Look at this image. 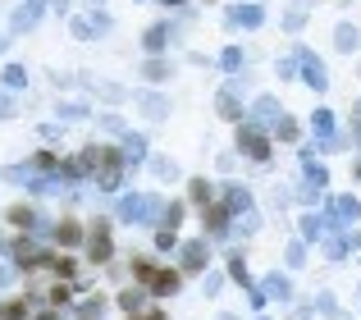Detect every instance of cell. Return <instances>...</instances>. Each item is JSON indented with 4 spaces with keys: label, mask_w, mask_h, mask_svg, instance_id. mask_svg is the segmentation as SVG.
Wrapping results in <instances>:
<instances>
[{
    "label": "cell",
    "mask_w": 361,
    "mask_h": 320,
    "mask_svg": "<svg viewBox=\"0 0 361 320\" xmlns=\"http://www.w3.org/2000/svg\"><path fill=\"white\" fill-rule=\"evenodd\" d=\"M23 82H27V73L18 69V64H9L5 69V87H23Z\"/></svg>",
    "instance_id": "3"
},
{
    "label": "cell",
    "mask_w": 361,
    "mask_h": 320,
    "mask_svg": "<svg viewBox=\"0 0 361 320\" xmlns=\"http://www.w3.org/2000/svg\"><path fill=\"white\" fill-rule=\"evenodd\" d=\"M55 238H60V242H69V247H73V242L82 238V229H78L73 220H60V229H55Z\"/></svg>",
    "instance_id": "2"
},
{
    "label": "cell",
    "mask_w": 361,
    "mask_h": 320,
    "mask_svg": "<svg viewBox=\"0 0 361 320\" xmlns=\"http://www.w3.org/2000/svg\"><path fill=\"white\" fill-rule=\"evenodd\" d=\"M5 224H9V229H23V233H32V229H37V211H32V206H9Z\"/></svg>",
    "instance_id": "1"
},
{
    "label": "cell",
    "mask_w": 361,
    "mask_h": 320,
    "mask_svg": "<svg viewBox=\"0 0 361 320\" xmlns=\"http://www.w3.org/2000/svg\"><path fill=\"white\" fill-rule=\"evenodd\" d=\"M27 320H60V307H42V312L27 316Z\"/></svg>",
    "instance_id": "4"
}]
</instances>
